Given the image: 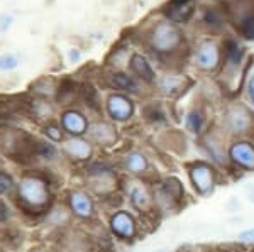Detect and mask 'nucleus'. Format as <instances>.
<instances>
[{
  "mask_svg": "<svg viewBox=\"0 0 254 252\" xmlns=\"http://www.w3.org/2000/svg\"><path fill=\"white\" fill-rule=\"evenodd\" d=\"M112 85L119 90H124V92H137V85L130 76L122 75V73H117V75L112 76Z\"/></svg>",
  "mask_w": 254,
  "mask_h": 252,
  "instance_id": "obj_18",
  "label": "nucleus"
},
{
  "mask_svg": "<svg viewBox=\"0 0 254 252\" xmlns=\"http://www.w3.org/2000/svg\"><path fill=\"white\" fill-rule=\"evenodd\" d=\"M107 110L114 120H127L132 115V103L122 95H112L107 101Z\"/></svg>",
  "mask_w": 254,
  "mask_h": 252,
  "instance_id": "obj_8",
  "label": "nucleus"
},
{
  "mask_svg": "<svg viewBox=\"0 0 254 252\" xmlns=\"http://www.w3.org/2000/svg\"><path fill=\"white\" fill-rule=\"evenodd\" d=\"M153 44L159 52H173L182 44V36H180L175 26L168 22H161L154 29Z\"/></svg>",
  "mask_w": 254,
  "mask_h": 252,
  "instance_id": "obj_3",
  "label": "nucleus"
},
{
  "mask_svg": "<svg viewBox=\"0 0 254 252\" xmlns=\"http://www.w3.org/2000/svg\"><path fill=\"white\" fill-rule=\"evenodd\" d=\"M220 61V51L214 43H203L196 51V64L202 70H215Z\"/></svg>",
  "mask_w": 254,
  "mask_h": 252,
  "instance_id": "obj_7",
  "label": "nucleus"
},
{
  "mask_svg": "<svg viewBox=\"0 0 254 252\" xmlns=\"http://www.w3.org/2000/svg\"><path fill=\"white\" fill-rule=\"evenodd\" d=\"M124 166L127 171L132 174H144L147 171L149 162H147V157L142 152L132 151L124 157Z\"/></svg>",
  "mask_w": 254,
  "mask_h": 252,
  "instance_id": "obj_13",
  "label": "nucleus"
},
{
  "mask_svg": "<svg viewBox=\"0 0 254 252\" xmlns=\"http://www.w3.org/2000/svg\"><path fill=\"white\" fill-rule=\"evenodd\" d=\"M90 136L92 139L100 146H110L116 141V131L112 125L109 124H97L90 129Z\"/></svg>",
  "mask_w": 254,
  "mask_h": 252,
  "instance_id": "obj_14",
  "label": "nucleus"
},
{
  "mask_svg": "<svg viewBox=\"0 0 254 252\" xmlns=\"http://www.w3.org/2000/svg\"><path fill=\"white\" fill-rule=\"evenodd\" d=\"M64 151H66V154L71 159L85 161V159H88L90 154H92V148H90V142L83 139H71L66 142Z\"/></svg>",
  "mask_w": 254,
  "mask_h": 252,
  "instance_id": "obj_12",
  "label": "nucleus"
},
{
  "mask_svg": "<svg viewBox=\"0 0 254 252\" xmlns=\"http://www.w3.org/2000/svg\"><path fill=\"white\" fill-rule=\"evenodd\" d=\"M188 174H190V181L196 193L202 195V197L212 193L215 186V171L210 164L202 161L193 162L188 169Z\"/></svg>",
  "mask_w": 254,
  "mask_h": 252,
  "instance_id": "obj_2",
  "label": "nucleus"
},
{
  "mask_svg": "<svg viewBox=\"0 0 254 252\" xmlns=\"http://www.w3.org/2000/svg\"><path fill=\"white\" fill-rule=\"evenodd\" d=\"M207 151L210 154L212 161L219 162V164H225V151L220 139H217L214 136L207 137Z\"/></svg>",
  "mask_w": 254,
  "mask_h": 252,
  "instance_id": "obj_16",
  "label": "nucleus"
},
{
  "mask_svg": "<svg viewBox=\"0 0 254 252\" xmlns=\"http://www.w3.org/2000/svg\"><path fill=\"white\" fill-rule=\"evenodd\" d=\"M248 95H249V100H251L254 105V78L249 81V85H248Z\"/></svg>",
  "mask_w": 254,
  "mask_h": 252,
  "instance_id": "obj_26",
  "label": "nucleus"
},
{
  "mask_svg": "<svg viewBox=\"0 0 254 252\" xmlns=\"http://www.w3.org/2000/svg\"><path fill=\"white\" fill-rule=\"evenodd\" d=\"M69 206L73 213L80 218H90L93 215V203L90 197L83 192H73L69 195Z\"/></svg>",
  "mask_w": 254,
  "mask_h": 252,
  "instance_id": "obj_9",
  "label": "nucleus"
},
{
  "mask_svg": "<svg viewBox=\"0 0 254 252\" xmlns=\"http://www.w3.org/2000/svg\"><path fill=\"white\" fill-rule=\"evenodd\" d=\"M19 198L29 208H43L49 202L46 183L38 176H26L19 185Z\"/></svg>",
  "mask_w": 254,
  "mask_h": 252,
  "instance_id": "obj_1",
  "label": "nucleus"
},
{
  "mask_svg": "<svg viewBox=\"0 0 254 252\" xmlns=\"http://www.w3.org/2000/svg\"><path fill=\"white\" fill-rule=\"evenodd\" d=\"M46 134L51 141H61V131L56 125H48L46 127Z\"/></svg>",
  "mask_w": 254,
  "mask_h": 252,
  "instance_id": "obj_23",
  "label": "nucleus"
},
{
  "mask_svg": "<svg viewBox=\"0 0 254 252\" xmlns=\"http://www.w3.org/2000/svg\"><path fill=\"white\" fill-rule=\"evenodd\" d=\"M163 190L170 195V198L173 202H178L183 198V195H185V190H183V185L180 183L176 178H168L165 181V185H163Z\"/></svg>",
  "mask_w": 254,
  "mask_h": 252,
  "instance_id": "obj_17",
  "label": "nucleus"
},
{
  "mask_svg": "<svg viewBox=\"0 0 254 252\" xmlns=\"http://www.w3.org/2000/svg\"><path fill=\"white\" fill-rule=\"evenodd\" d=\"M34 154L43 157V159H53L56 154V149L51 144H46V142H38V144H34Z\"/></svg>",
  "mask_w": 254,
  "mask_h": 252,
  "instance_id": "obj_19",
  "label": "nucleus"
},
{
  "mask_svg": "<svg viewBox=\"0 0 254 252\" xmlns=\"http://www.w3.org/2000/svg\"><path fill=\"white\" fill-rule=\"evenodd\" d=\"M7 217H9V208L5 206V203L0 202V222L5 220Z\"/></svg>",
  "mask_w": 254,
  "mask_h": 252,
  "instance_id": "obj_25",
  "label": "nucleus"
},
{
  "mask_svg": "<svg viewBox=\"0 0 254 252\" xmlns=\"http://www.w3.org/2000/svg\"><path fill=\"white\" fill-rule=\"evenodd\" d=\"M129 198H130V203H132L134 208L141 210V212L149 210L151 205H153V197H151L149 190L142 185L132 186V188H130V193H129Z\"/></svg>",
  "mask_w": 254,
  "mask_h": 252,
  "instance_id": "obj_11",
  "label": "nucleus"
},
{
  "mask_svg": "<svg viewBox=\"0 0 254 252\" xmlns=\"http://www.w3.org/2000/svg\"><path fill=\"white\" fill-rule=\"evenodd\" d=\"M217 252H229V251H217Z\"/></svg>",
  "mask_w": 254,
  "mask_h": 252,
  "instance_id": "obj_27",
  "label": "nucleus"
},
{
  "mask_svg": "<svg viewBox=\"0 0 254 252\" xmlns=\"http://www.w3.org/2000/svg\"><path fill=\"white\" fill-rule=\"evenodd\" d=\"M202 124H203V117H202V113H200V112L193 110L190 115L187 117V127L190 129L191 132H200Z\"/></svg>",
  "mask_w": 254,
  "mask_h": 252,
  "instance_id": "obj_20",
  "label": "nucleus"
},
{
  "mask_svg": "<svg viewBox=\"0 0 254 252\" xmlns=\"http://www.w3.org/2000/svg\"><path fill=\"white\" fill-rule=\"evenodd\" d=\"M239 239L243 242H253L254 244V229L251 230H244V232L239 234Z\"/></svg>",
  "mask_w": 254,
  "mask_h": 252,
  "instance_id": "obj_24",
  "label": "nucleus"
},
{
  "mask_svg": "<svg viewBox=\"0 0 254 252\" xmlns=\"http://www.w3.org/2000/svg\"><path fill=\"white\" fill-rule=\"evenodd\" d=\"M130 68H132V71L136 73L139 78H142L144 81H153L154 78V73H153V68H151V64L147 63V61L142 58V56H132V61H130Z\"/></svg>",
  "mask_w": 254,
  "mask_h": 252,
  "instance_id": "obj_15",
  "label": "nucleus"
},
{
  "mask_svg": "<svg viewBox=\"0 0 254 252\" xmlns=\"http://www.w3.org/2000/svg\"><path fill=\"white\" fill-rule=\"evenodd\" d=\"M61 124H63L64 131H68L69 134H73V136H81V134H85L88 129L87 119L75 110L64 112L63 117H61Z\"/></svg>",
  "mask_w": 254,
  "mask_h": 252,
  "instance_id": "obj_10",
  "label": "nucleus"
},
{
  "mask_svg": "<svg viewBox=\"0 0 254 252\" xmlns=\"http://www.w3.org/2000/svg\"><path fill=\"white\" fill-rule=\"evenodd\" d=\"M229 157L243 169H254V146L248 141H237L229 149Z\"/></svg>",
  "mask_w": 254,
  "mask_h": 252,
  "instance_id": "obj_6",
  "label": "nucleus"
},
{
  "mask_svg": "<svg viewBox=\"0 0 254 252\" xmlns=\"http://www.w3.org/2000/svg\"><path fill=\"white\" fill-rule=\"evenodd\" d=\"M205 22L208 24V26H212V27H219L220 24H222V17H220V14L217 12L215 9H210L205 14Z\"/></svg>",
  "mask_w": 254,
  "mask_h": 252,
  "instance_id": "obj_21",
  "label": "nucleus"
},
{
  "mask_svg": "<svg viewBox=\"0 0 254 252\" xmlns=\"http://www.w3.org/2000/svg\"><path fill=\"white\" fill-rule=\"evenodd\" d=\"M110 230H112V234L116 237L129 241V239H132L136 235L137 227L132 215H129L124 210H119V212H116L110 217Z\"/></svg>",
  "mask_w": 254,
  "mask_h": 252,
  "instance_id": "obj_5",
  "label": "nucleus"
},
{
  "mask_svg": "<svg viewBox=\"0 0 254 252\" xmlns=\"http://www.w3.org/2000/svg\"><path fill=\"white\" fill-rule=\"evenodd\" d=\"M12 186H14V180H12V178L7 173L0 171V195L10 192Z\"/></svg>",
  "mask_w": 254,
  "mask_h": 252,
  "instance_id": "obj_22",
  "label": "nucleus"
},
{
  "mask_svg": "<svg viewBox=\"0 0 254 252\" xmlns=\"http://www.w3.org/2000/svg\"><path fill=\"white\" fill-rule=\"evenodd\" d=\"M225 122L231 132L234 134H246L253 125V115L243 105H234L225 113Z\"/></svg>",
  "mask_w": 254,
  "mask_h": 252,
  "instance_id": "obj_4",
  "label": "nucleus"
}]
</instances>
